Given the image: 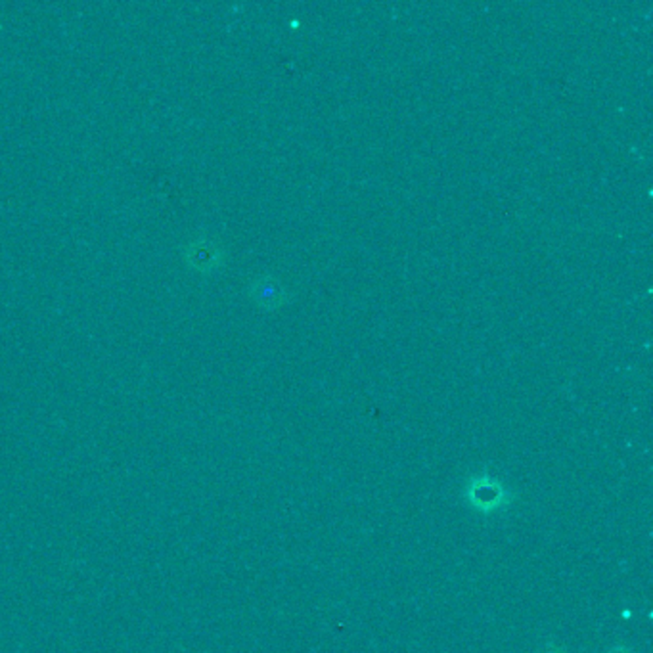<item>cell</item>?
Masks as SVG:
<instances>
[{"mask_svg":"<svg viewBox=\"0 0 653 653\" xmlns=\"http://www.w3.org/2000/svg\"><path fill=\"white\" fill-rule=\"evenodd\" d=\"M606 653H636L632 648H629V646H623V644H617V646H614V648H609Z\"/></svg>","mask_w":653,"mask_h":653,"instance_id":"obj_5","label":"cell"},{"mask_svg":"<svg viewBox=\"0 0 653 653\" xmlns=\"http://www.w3.org/2000/svg\"><path fill=\"white\" fill-rule=\"evenodd\" d=\"M466 505L479 513H495L513 502L510 488L488 473H475L464 485Z\"/></svg>","mask_w":653,"mask_h":653,"instance_id":"obj_1","label":"cell"},{"mask_svg":"<svg viewBox=\"0 0 653 653\" xmlns=\"http://www.w3.org/2000/svg\"><path fill=\"white\" fill-rule=\"evenodd\" d=\"M533 653H567V649L557 644H544L539 649H535Z\"/></svg>","mask_w":653,"mask_h":653,"instance_id":"obj_4","label":"cell"},{"mask_svg":"<svg viewBox=\"0 0 653 653\" xmlns=\"http://www.w3.org/2000/svg\"><path fill=\"white\" fill-rule=\"evenodd\" d=\"M250 293L253 301L263 309H278L288 299V292L284 285L272 276H259L251 282Z\"/></svg>","mask_w":653,"mask_h":653,"instance_id":"obj_3","label":"cell"},{"mask_svg":"<svg viewBox=\"0 0 653 653\" xmlns=\"http://www.w3.org/2000/svg\"><path fill=\"white\" fill-rule=\"evenodd\" d=\"M184 261L188 267H192L198 272H211L221 265L223 251L216 242L199 238L192 243H188V248L184 251Z\"/></svg>","mask_w":653,"mask_h":653,"instance_id":"obj_2","label":"cell"}]
</instances>
